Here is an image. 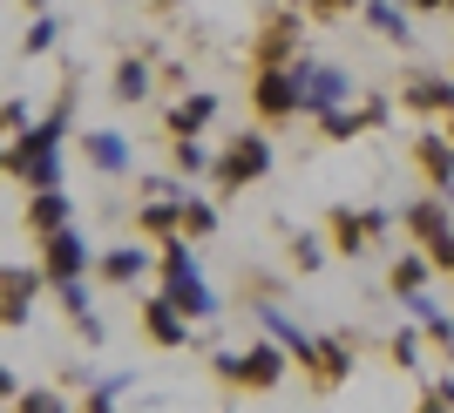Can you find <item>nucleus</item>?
<instances>
[{
	"label": "nucleus",
	"instance_id": "bb28decb",
	"mask_svg": "<svg viewBox=\"0 0 454 413\" xmlns=\"http://www.w3.org/2000/svg\"><path fill=\"white\" fill-rule=\"evenodd\" d=\"M217 230V204L210 197H184V238H210Z\"/></svg>",
	"mask_w": 454,
	"mask_h": 413
},
{
	"label": "nucleus",
	"instance_id": "f3484780",
	"mask_svg": "<svg viewBox=\"0 0 454 413\" xmlns=\"http://www.w3.org/2000/svg\"><path fill=\"white\" fill-rule=\"evenodd\" d=\"M366 27H380V41L394 48H414V20H407V0H360Z\"/></svg>",
	"mask_w": 454,
	"mask_h": 413
},
{
	"label": "nucleus",
	"instance_id": "cd10ccee",
	"mask_svg": "<svg viewBox=\"0 0 454 413\" xmlns=\"http://www.w3.org/2000/svg\"><path fill=\"white\" fill-rule=\"evenodd\" d=\"M55 35H61L55 20H48V14H35L27 27H20V55H48V48H55Z\"/></svg>",
	"mask_w": 454,
	"mask_h": 413
},
{
	"label": "nucleus",
	"instance_id": "aec40b11",
	"mask_svg": "<svg viewBox=\"0 0 454 413\" xmlns=\"http://www.w3.org/2000/svg\"><path fill=\"white\" fill-rule=\"evenodd\" d=\"M292 41H299V20L292 14H271L265 20V41H258V68H292Z\"/></svg>",
	"mask_w": 454,
	"mask_h": 413
},
{
	"label": "nucleus",
	"instance_id": "9d476101",
	"mask_svg": "<svg viewBox=\"0 0 454 413\" xmlns=\"http://www.w3.org/2000/svg\"><path fill=\"white\" fill-rule=\"evenodd\" d=\"M251 312H258V325H265V332H271V339H278V346H285V353H292V359H299V366H305V373H312V366H319V339H312V332H305V325H299V319H285V312H278V305H265V299H258V305H251Z\"/></svg>",
	"mask_w": 454,
	"mask_h": 413
},
{
	"label": "nucleus",
	"instance_id": "f03ea898",
	"mask_svg": "<svg viewBox=\"0 0 454 413\" xmlns=\"http://www.w3.org/2000/svg\"><path fill=\"white\" fill-rule=\"evenodd\" d=\"M285 366H292V353H285L278 339L251 346V353H217V379H224V386H245V394H271L285 379Z\"/></svg>",
	"mask_w": 454,
	"mask_h": 413
},
{
	"label": "nucleus",
	"instance_id": "423d86ee",
	"mask_svg": "<svg viewBox=\"0 0 454 413\" xmlns=\"http://www.w3.org/2000/svg\"><path fill=\"white\" fill-rule=\"evenodd\" d=\"M95 264H102V258H95V245H89V230H82V224L55 230V238H41V271H48L55 284H61V278H89Z\"/></svg>",
	"mask_w": 454,
	"mask_h": 413
},
{
	"label": "nucleus",
	"instance_id": "7c9ffc66",
	"mask_svg": "<svg viewBox=\"0 0 454 413\" xmlns=\"http://www.w3.org/2000/svg\"><path fill=\"white\" fill-rule=\"evenodd\" d=\"M292 264H299V271H319V264H325V245L312 238V230H299V238H292Z\"/></svg>",
	"mask_w": 454,
	"mask_h": 413
},
{
	"label": "nucleus",
	"instance_id": "473e14b6",
	"mask_svg": "<svg viewBox=\"0 0 454 413\" xmlns=\"http://www.w3.org/2000/svg\"><path fill=\"white\" fill-rule=\"evenodd\" d=\"M75 332L89 339V346H102V319H95V312H82V319H75Z\"/></svg>",
	"mask_w": 454,
	"mask_h": 413
},
{
	"label": "nucleus",
	"instance_id": "393cba45",
	"mask_svg": "<svg viewBox=\"0 0 454 413\" xmlns=\"http://www.w3.org/2000/svg\"><path fill=\"white\" fill-rule=\"evenodd\" d=\"M346 373H353L346 346H340V339H319V366H312V379H319V386H340Z\"/></svg>",
	"mask_w": 454,
	"mask_h": 413
},
{
	"label": "nucleus",
	"instance_id": "412c9836",
	"mask_svg": "<svg viewBox=\"0 0 454 413\" xmlns=\"http://www.w3.org/2000/svg\"><path fill=\"white\" fill-rule=\"evenodd\" d=\"M400 102H407V109H441V115H454V82H448V75H414L407 89H400Z\"/></svg>",
	"mask_w": 454,
	"mask_h": 413
},
{
	"label": "nucleus",
	"instance_id": "a878e982",
	"mask_svg": "<svg viewBox=\"0 0 454 413\" xmlns=\"http://www.w3.org/2000/svg\"><path fill=\"white\" fill-rule=\"evenodd\" d=\"M136 386V373H109V379H95L89 386V407L82 413H115V394H129Z\"/></svg>",
	"mask_w": 454,
	"mask_h": 413
},
{
	"label": "nucleus",
	"instance_id": "4468645a",
	"mask_svg": "<svg viewBox=\"0 0 454 413\" xmlns=\"http://www.w3.org/2000/svg\"><path fill=\"white\" fill-rule=\"evenodd\" d=\"M82 156H89L95 176H129V136H115V129H89L82 136Z\"/></svg>",
	"mask_w": 454,
	"mask_h": 413
},
{
	"label": "nucleus",
	"instance_id": "dca6fc26",
	"mask_svg": "<svg viewBox=\"0 0 454 413\" xmlns=\"http://www.w3.org/2000/svg\"><path fill=\"white\" fill-rule=\"evenodd\" d=\"M210 122H217V95L210 89H190L170 102V136H204Z\"/></svg>",
	"mask_w": 454,
	"mask_h": 413
},
{
	"label": "nucleus",
	"instance_id": "f8f14e48",
	"mask_svg": "<svg viewBox=\"0 0 454 413\" xmlns=\"http://www.w3.org/2000/svg\"><path fill=\"white\" fill-rule=\"evenodd\" d=\"M68 224H75V197L61 183L27 197V238H55V230H68Z\"/></svg>",
	"mask_w": 454,
	"mask_h": 413
},
{
	"label": "nucleus",
	"instance_id": "6ab92c4d",
	"mask_svg": "<svg viewBox=\"0 0 454 413\" xmlns=\"http://www.w3.org/2000/svg\"><path fill=\"white\" fill-rule=\"evenodd\" d=\"M184 197H156L150 190V204L136 210V230H143V238H176V230H184Z\"/></svg>",
	"mask_w": 454,
	"mask_h": 413
},
{
	"label": "nucleus",
	"instance_id": "7ed1b4c3",
	"mask_svg": "<svg viewBox=\"0 0 454 413\" xmlns=\"http://www.w3.org/2000/svg\"><path fill=\"white\" fill-rule=\"evenodd\" d=\"M265 169H271V136H265V129H245V136H231L224 156H217V190H224V197H238V190L258 183Z\"/></svg>",
	"mask_w": 454,
	"mask_h": 413
},
{
	"label": "nucleus",
	"instance_id": "c756f323",
	"mask_svg": "<svg viewBox=\"0 0 454 413\" xmlns=\"http://www.w3.org/2000/svg\"><path fill=\"white\" fill-rule=\"evenodd\" d=\"M394 366H407V373L420 366V325H414V319H407V325L394 332Z\"/></svg>",
	"mask_w": 454,
	"mask_h": 413
},
{
	"label": "nucleus",
	"instance_id": "4be33fe9",
	"mask_svg": "<svg viewBox=\"0 0 454 413\" xmlns=\"http://www.w3.org/2000/svg\"><path fill=\"white\" fill-rule=\"evenodd\" d=\"M434 271H441L434 258H420V251H400L387 278H394V292H400V299H407V292H427V278H434Z\"/></svg>",
	"mask_w": 454,
	"mask_h": 413
},
{
	"label": "nucleus",
	"instance_id": "1a4fd4ad",
	"mask_svg": "<svg viewBox=\"0 0 454 413\" xmlns=\"http://www.w3.org/2000/svg\"><path fill=\"white\" fill-rule=\"evenodd\" d=\"M190 312L170 299V292H156V299H143V332H150V346H190Z\"/></svg>",
	"mask_w": 454,
	"mask_h": 413
},
{
	"label": "nucleus",
	"instance_id": "c9c22d12",
	"mask_svg": "<svg viewBox=\"0 0 454 413\" xmlns=\"http://www.w3.org/2000/svg\"><path fill=\"white\" fill-rule=\"evenodd\" d=\"M407 7H454V0H407Z\"/></svg>",
	"mask_w": 454,
	"mask_h": 413
},
{
	"label": "nucleus",
	"instance_id": "f257e3e1",
	"mask_svg": "<svg viewBox=\"0 0 454 413\" xmlns=\"http://www.w3.org/2000/svg\"><path fill=\"white\" fill-rule=\"evenodd\" d=\"M61 143H68V102H55L27 136H7V176L27 183V190H55L61 183V163H68Z\"/></svg>",
	"mask_w": 454,
	"mask_h": 413
},
{
	"label": "nucleus",
	"instance_id": "b1692460",
	"mask_svg": "<svg viewBox=\"0 0 454 413\" xmlns=\"http://www.w3.org/2000/svg\"><path fill=\"white\" fill-rule=\"evenodd\" d=\"M115 102H150V61H136V55H122L115 61Z\"/></svg>",
	"mask_w": 454,
	"mask_h": 413
},
{
	"label": "nucleus",
	"instance_id": "0eeeda50",
	"mask_svg": "<svg viewBox=\"0 0 454 413\" xmlns=\"http://www.w3.org/2000/svg\"><path fill=\"white\" fill-rule=\"evenodd\" d=\"M156 251H163V245H156ZM156 251L150 245H109L95 271H102V284H115V292H136V284L150 278V264H163Z\"/></svg>",
	"mask_w": 454,
	"mask_h": 413
},
{
	"label": "nucleus",
	"instance_id": "ddd939ff",
	"mask_svg": "<svg viewBox=\"0 0 454 413\" xmlns=\"http://www.w3.org/2000/svg\"><path fill=\"white\" fill-rule=\"evenodd\" d=\"M414 169L434 190H448V197H454V136H434V129L414 136Z\"/></svg>",
	"mask_w": 454,
	"mask_h": 413
},
{
	"label": "nucleus",
	"instance_id": "c85d7f7f",
	"mask_svg": "<svg viewBox=\"0 0 454 413\" xmlns=\"http://www.w3.org/2000/svg\"><path fill=\"white\" fill-rule=\"evenodd\" d=\"M14 413H68V400H61L55 386H27V394L14 400Z\"/></svg>",
	"mask_w": 454,
	"mask_h": 413
},
{
	"label": "nucleus",
	"instance_id": "2eb2a0df",
	"mask_svg": "<svg viewBox=\"0 0 454 413\" xmlns=\"http://www.w3.org/2000/svg\"><path fill=\"white\" fill-rule=\"evenodd\" d=\"M448 204H454L448 190H434V197H420V204H407L400 217H407V230H414L420 245H441V238H454V230H448Z\"/></svg>",
	"mask_w": 454,
	"mask_h": 413
},
{
	"label": "nucleus",
	"instance_id": "6e6552de",
	"mask_svg": "<svg viewBox=\"0 0 454 413\" xmlns=\"http://www.w3.org/2000/svg\"><path fill=\"white\" fill-rule=\"evenodd\" d=\"M41 284H55L48 278V271H20V264H7V271H0V319H7V332H20V325H27V312H35V299H41Z\"/></svg>",
	"mask_w": 454,
	"mask_h": 413
},
{
	"label": "nucleus",
	"instance_id": "72a5a7b5",
	"mask_svg": "<svg viewBox=\"0 0 454 413\" xmlns=\"http://www.w3.org/2000/svg\"><path fill=\"white\" fill-rule=\"evenodd\" d=\"M414 413H454V407H448V400H441V394H434V400H420V407H414Z\"/></svg>",
	"mask_w": 454,
	"mask_h": 413
},
{
	"label": "nucleus",
	"instance_id": "5701e85b",
	"mask_svg": "<svg viewBox=\"0 0 454 413\" xmlns=\"http://www.w3.org/2000/svg\"><path fill=\"white\" fill-rule=\"evenodd\" d=\"M170 163H176V176H217V156L197 136H170Z\"/></svg>",
	"mask_w": 454,
	"mask_h": 413
},
{
	"label": "nucleus",
	"instance_id": "20e7f679",
	"mask_svg": "<svg viewBox=\"0 0 454 413\" xmlns=\"http://www.w3.org/2000/svg\"><path fill=\"white\" fill-rule=\"evenodd\" d=\"M292 75H299L305 115H333V109H346V102H353V75H346V68H333V61L299 55V61H292Z\"/></svg>",
	"mask_w": 454,
	"mask_h": 413
},
{
	"label": "nucleus",
	"instance_id": "f704fd0d",
	"mask_svg": "<svg viewBox=\"0 0 454 413\" xmlns=\"http://www.w3.org/2000/svg\"><path fill=\"white\" fill-rule=\"evenodd\" d=\"M434 394H441V400H448V407H454V373H448V379H441V386H434Z\"/></svg>",
	"mask_w": 454,
	"mask_h": 413
},
{
	"label": "nucleus",
	"instance_id": "2f4dec72",
	"mask_svg": "<svg viewBox=\"0 0 454 413\" xmlns=\"http://www.w3.org/2000/svg\"><path fill=\"white\" fill-rule=\"evenodd\" d=\"M305 7H312V14H319V20H333V14H353L360 0H305Z\"/></svg>",
	"mask_w": 454,
	"mask_h": 413
},
{
	"label": "nucleus",
	"instance_id": "e433bc0d",
	"mask_svg": "<svg viewBox=\"0 0 454 413\" xmlns=\"http://www.w3.org/2000/svg\"><path fill=\"white\" fill-rule=\"evenodd\" d=\"M448 136H454V115H448Z\"/></svg>",
	"mask_w": 454,
	"mask_h": 413
},
{
	"label": "nucleus",
	"instance_id": "39448f33",
	"mask_svg": "<svg viewBox=\"0 0 454 413\" xmlns=\"http://www.w3.org/2000/svg\"><path fill=\"white\" fill-rule=\"evenodd\" d=\"M251 109H258V122H292V115H305V95H299V75L292 68H258L251 75Z\"/></svg>",
	"mask_w": 454,
	"mask_h": 413
},
{
	"label": "nucleus",
	"instance_id": "a211bd4d",
	"mask_svg": "<svg viewBox=\"0 0 454 413\" xmlns=\"http://www.w3.org/2000/svg\"><path fill=\"white\" fill-rule=\"evenodd\" d=\"M407 319L434 339V346H448V353H454V312H441L434 292H407Z\"/></svg>",
	"mask_w": 454,
	"mask_h": 413
},
{
	"label": "nucleus",
	"instance_id": "9b49d317",
	"mask_svg": "<svg viewBox=\"0 0 454 413\" xmlns=\"http://www.w3.org/2000/svg\"><path fill=\"white\" fill-rule=\"evenodd\" d=\"M380 230H394V210H360V217H353V210H333V245H340L346 258H360Z\"/></svg>",
	"mask_w": 454,
	"mask_h": 413
}]
</instances>
